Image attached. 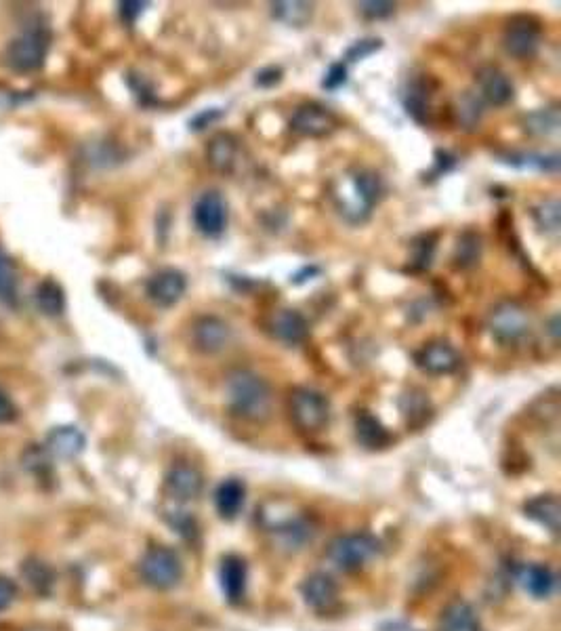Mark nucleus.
I'll return each mask as SVG.
<instances>
[{"label":"nucleus","mask_w":561,"mask_h":631,"mask_svg":"<svg viewBox=\"0 0 561 631\" xmlns=\"http://www.w3.org/2000/svg\"><path fill=\"white\" fill-rule=\"evenodd\" d=\"M194 226L206 238H219L227 226V202L221 192H204L194 205Z\"/></svg>","instance_id":"nucleus-7"},{"label":"nucleus","mask_w":561,"mask_h":631,"mask_svg":"<svg viewBox=\"0 0 561 631\" xmlns=\"http://www.w3.org/2000/svg\"><path fill=\"white\" fill-rule=\"evenodd\" d=\"M379 554V541L368 533L341 535L328 545V558L343 573H356Z\"/></svg>","instance_id":"nucleus-4"},{"label":"nucleus","mask_w":561,"mask_h":631,"mask_svg":"<svg viewBox=\"0 0 561 631\" xmlns=\"http://www.w3.org/2000/svg\"><path fill=\"white\" fill-rule=\"evenodd\" d=\"M526 516L532 518L534 522H538L540 526H545L547 531H551L553 535L559 533L561 526V503L555 495H540L534 497L532 501L526 503Z\"/></svg>","instance_id":"nucleus-22"},{"label":"nucleus","mask_w":561,"mask_h":631,"mask_svg":"<svg viewBox=\"0 0 561 631\" xmlns=\"http://www.w3.org/2000/svg\"><path fill=\"white\" fill-rule=\"evenodd\" d=\"M440 631H482L480 617L467 602H452L440 619Z\"/></svg>","instance_id":"nucleus-24"},{"label":"nucleus","mask_w":561,"mask_h":631,"mask_svg":"<svg viewBox=\"0 0 561 631\" xmlns=\"http://www.w3.org/2000/svg\"><path fill=\"white\" fill-rule=\"evenodd\" d=\"M353 192H356L358 196V202H360V209L364 211V215H368V211L377 205L381 194H383V183L379 179L377 173L372 171H360L356 173V177H353Z\"/></svg>","instance_id":"nucleus-27"},{"label":"nucleus","mask_w":561,"mask_h":631,"mask_svg":"<svg viewBox=\"0 0 561 631\" xmlns=\"http://www.w3.org/2000/svg\"><path fill=\"white\" fill-rule=\"evenodd\" d=\"M536 226L545 234L557 236L559 234V202L557 200H543L532 211Z\"/></svg>","instance_id":"nucleus-33"},{"label":"nucleus","mask_w":561,"mask_h":631,"mask_svg":"<svg viewBox=\"0 0 561 631\" xmlns=\"http://www.w3.org/2000/svg\"><path fill=\"white\" fill-rule=\"evenodd\" d=\"M356 438L368 451L385 449L391 442V434L387 432V427L368 411H362L356 417Z\"/></svg>","instance_id":"nucleus-23"},{"label":"nucleus","mask_w":561,"mask_h":631,"mask_svg":"<svg viewBox=\"0 0 561 631\" xmlns=\"http://www.w3.org/2000/svg\"><path fill=\"white\" fill-rule=\"evenodd\" d=\"M488 329L501 345H515L530 331V314L524 305L515 301H503L492 308L488 316Z\"/></svg>","instance_id":"nucleus-6"},{"label":"nucleus","mask_w":561,"mask_h":631,"mask_svg":"<svg viewBox=\"0 0 561 631\" xmlns=\"http://www.w3.org/2000/svg\"><path fill=\"white\" fill-rule=\"evenodd\" d=\"M280 80H282V70L280 68H265V70H261L257 74L255 83L259 87H274V85L280 83Z\"/></svg>","instance_id":"nucleus-42"},{"label":"nucleus","mask_w":561,"mask_h":631,"mask_svg":"<svg viewBox=\"0 0 561 631\" xmlns=\"http://www.w3.org/2000/svg\"><path fill=\"white\" fill-rule=\"evenodd\" d=\"M543 32L532 17H513L503 34V47L509 55L517 59H528L536 55Z\"/></svg>","instance_id":"nucleus-8"},{"label":"nucleus","mask_w":561,"mask_h":631,"mask_svg":"<svg viewBox=\"0 0 561 631\" xmlns=\"http://www.w3.org/2000/svg\"><path fill=\"white\" fill-rule=\"evenodd\" d=\"M139 573L145 585L164 592V589H173L175 585H179L183 577V564L177 552H173V549L169 547L158 545L145 552L139 566Z\"/></svg>","instance_id":"nucleus-5"},{"label":"nucleus","mask_w":561,"mask_h":631,"mask_svg":"<svg viewBox=\"0 0 561 631\" xmlns=\"http://www.w3.org/2000/svg\"><path fill=\"white\" fill-rule=\"evenodd\" d=\"M145 7H148V3H139V0H127V3L118 5V11H120V17L124 19V22L135 24L137 17L145 11Z\"/></svg>","instance_id":"nucleus-39"},{"label":"nucleus","mask_w":561,"mask_h":631,"mask_svg":"<svg viewBox=\"0 0 561 631\" xmlns=\"http://www.w3.org/2000/svg\"><path fill=\"white\" fill-rule=\"evenodd\" d=\"M244 499L246 486L242 480L227 478L225 482H221L215 491V505L219 516L225 520H234L244 507Z\"/></svg>","instance_id":"nucleus-21"},{"label":"nucleus","mask_w":561,"mask_h":631,"mask_svg":"<svg viewBox=\"0 0 561 631\" xmlns=\"http://www.w3.org/2000/svg\"><path fill=\"white\" fill-rule=\"evenodd\" d=\"M402 413H404L408 425H423L429 417V398L417 390L404 394Z\"/></svg>","instance_id":"nucleus-29"},{"label":"nucleus","mask_w":561,"mask_h":631,"mask_svg":"<svg viewBox=\"0 0 561 631\" xmlns=\"http://www.w3.org/2000/svg\"><path fill=\"white\" fill-rule=\"evenodd\" d=\"M381 47H383V43L379 38H364V40H358L356 45H351L345 57L349 61H360V59H366L368 55H372L374 51H379Z\"/></svg>","instance_id":"nucleus-35"},{"label":"nucleus","mask_w":561,"mask_h":631,"mask_svg":"<svg viewBox=\"0 0 561 631\" xmlns=\"http://www.w3.org/2000/svg\"><path fill=\"white\" fill-rule=\"evenodd\" d=\"M526 131L534 135H553L559 131V110L543 108L526 116Z\"/></svg>","instance_id":"nucleus-30"},{"label":"nucleus","mask_w":561,"mask_h":631,"mask_svg":"<svg viewBox=\"0 0 561 631\" xmlns=\"http://www.w3.org/2000/svg\"><path fill=\"white\" fill-rule=\"evenodd\" d=\"M246 562L238 556H225L219 568L221 589L227 602L238 604L246 594Z\"/></svg>","instance_id":"nucleus-18"},{"label":"nucleus","mask_w":561,"mask_h":631,"mask_svg":"<svg viewBox=\"0 0 561 631\" xmlns=\"http://www.w3.org/2000/svg\"><path fill=\"white\" fill-rule=\"evenodd\" d=\"M480 251H482L480 236L473 234V232H465L459 238V242H456V251H454L456 268H461V270L473 268L477 259H480Z\"/></svg>","instance_id":"nucleus-28"},{"label":"nucleus","mask_w":561,"mask_h":631,"mask_svg":"<svg viewBox=\"0 0 561 631\" xmlns=\"http://www.w3.org/2000/svg\"><path fill=\"white\" fill-rule=\"evenodd\" d=\"M301 594L307 606H311L314 610H328L339 600V587L330 575L314 573L303 581Z\"/></svg>","instance_id":"nucleus-15"},{"label":"nucleus","mask_w":561,"mask_h":631,"mask_svg":"<svg viewBox=\"0 0 561 631\" xmlns=\"http://www.w3.org/2000/svg\"><path fill=\"white\" fill-rule=\"evenodd\" d=\"M358 9L366 19H385V17L396 13V5L383 3V0H377V3H374V0L372 3H360Z\"/></svg>","instance_id":"nucleus-37"},{"label":"nucleus","mask_w":561,"mask_h":631,"mask_svg":"<svg viewBox=\"0 0 561 631\" xmlns=\"http://www.w3.org/2000/svg\"><path fill=\"white\" fill-rule=\"evenodd\" d=\"M232 339L230 324L217 316H202L194 324V345L204 354H217Z\"/></svg>","instance_id":"nucleus-13"},{"label":"nucleus","mask_w":561,"mask_h":631,"mask_svg":"<svg viewBox=\"0 0 561 631\" xmlns=\"http://www.w3.org/2000/svg\"><path fill=\"white\" fill-rule=\"evenodd\" d=\"M202 486H204L202 474L194 465H185V463L173 465L164 480L166 493H169L171 499L181 501V503L196 501L202 493Z\"/></svg>","instance_id":"nucleus-12"},{"label":"nucleus","mask_w":561,"mask_h":631,"mask_svg":"<svg viewBox=\"0 0 561 631\" xmlns=\"http://www.w3.org/2000/svg\"><path fill=\"white\" fill-rule=\"evenodd\" d=\"M36 305L45 316H61L66 312V293L55 280H43L36 289Z\"/></svg>","instance_id":"nucleus-26"},{"label":"nucleus","mask_w":561,"mask_h":631,"mask_svg":"<svg viewBox=\"0 0 561 631\" xmlns=\"http://www.w3.org/2000/svg\"><path fill=\"white\" fill-rule=\"evenodd\" d=\"M288 411L293 423L305 434H320L330 423V402L318 390L297 388L290 392Z\"/></svg>","instance_id":"nucleus-2"},{"label":"nucleus","mask_w":561,"mask_h":631,"mask_svg":"<svg viewBox=\"0 0 561 631\" xmlns=\"http://www.w3.org/2000/svg\"><path fill=\"white\" fill-rule=\"evenodd\" d=\"M477 83H480L482 97L492 106H505L513 99L511 80L501 70L484 68L480 74H477Z\"/></svg>","instance_id":"nucleus-20"},{"label":"nucleus","mask_w":561,"mask_h":631,"mask_svg":"<svg viewBox=\"0 0 561 631\" xmlns=\"http://www.w3.org/2000/svg\"><path fill=\"white\" fill-rule=\"evenodd\" d=\"M404 104L408 114L421 122V125H427L429 122V112H431V91L427 80L423 78H414L412 83L408 85V91L404 95Z\"/></svg>","instance_id":"nucleus-25"},{"label":"nucleus","mask_w":561,"mask_h":631,"mask_svg":"<svg viewBox=\"0 0 561 631\" xmlns=\"http://www.w3.org/2000/svg\"><path fill=\"white\" fill-rule=\"evenodd\" d=\"M517 585L536 600H547L555 592V573L545 564H522L515 573Z\"/></svg>","instance_id":"nucleus-14"},{"label":"nucleus","mask_w":561,"mask_h":631,"mask_svg":"<svg viewBox=\"0 0 561 631\" xmlns=\"http://www.w3.org/2000/svg\"><path fill=\"white\" fill-rule=\"evenodd\" d=\"M414 362L429 375H450L459 369L461 358L448 341H431L414 354Z\"/></svg>","instance_id":"nucleus-11"},{"label":"nucleus","mask_w":561,"mask_h":631,"mask_svg":"<svg viewBox=\"0 0 561 631\" xmlns=\"http://www.w3.org/2000/svg\"><path fill=\"white\" fill-rule=\"evenodd\" d=\"M272 333L278 341L286 345H297L307 339L309 324L297 310H280L272 318Z\"/></svg>","instance_id":"nucleus-19"},{"label":"nucleus","mask_w":561,"mask_h":631,"mask_svg":"<svg viewBox=\"0 0 561 631\" xmlns=\"http://www.w3.org/2000/svg\"><path fill=\"white\" fill-rule=\"evenodd\" d=\"M227 402L244 421H265L272 413V388L253 371H236L227 377Z\"/></svg>","instance_id":"nucleus-1"},{"label":"nucleus","mask_w":561,"mask_h":631,"mask_svg":"<svg viewBox=\"0 0 561 631\" xmlns=\"http://www.w3.org/2000/svg\"><path fill=\"white\" fill-rule=\"evenodd\" d=\"M345 83H347V68H345V64H332L330 70L326 72L324 80H322V87L328 89V91H337Z\"/></svg>","instance_id":"nucleus-38"},{"label":"nucleus","mask_w":561,"mask_h":631,"mask_svg":"<svg viewBox=\"0 0 561 631\" xmlns=\"http://www.w3.org/2000/svg\"><path fill=\"white\" fill-rule=\"evenodd\" d=\"M240 156V141L230 133H219L206 148V160L219 173H234Z\"/></svg>","instance_id":"nucleus-17"},{"label":"nucleus","mask_w":561,"mask_h":631,"mask_svg":"<svg viewBox=\"0 0 561 631\" xmlns=\"http://www.w3.org/2000/svg\"><path fill=\"white\" fill-rule=\"evenodd\" d=\"M339 127L337 116L320 104H303L290 118V131L303 137H326Z\"/></svg>","instance_id":"nucleus-9"},{"label":"nucleus","mask_w":561,"mask_h":631,"mask_svg":"<svg viewBox=\"0 0 561 631\" xmlns=\"http://www.w3.org/2000/svg\"><path fill=\"white\" fill-rule=\"evenodd\" d=\"M24 577L28 581V585L38 594H47L49 589L53 587V571L40 560H30L24 566Z\"/></svg>","instance_id":"nucleus-31"},{"label":"nucleus","mask_w":561,"mask_h":631,"mask_svg":"<svg viewBox=\"0 0 561 631\" xmlns=\"http://www.w3.org/2000/svg\"><path fill=\"white\" fill-rule=\"evenodd\" d=\"M49 49L51 34L45 28H30L9 43L7 64L15 72H36L45 66Z\"/></svg>","instance_id":"nucleus-3"},{"label":"nucleus","mask_w":561,"mask_h":631,"mask_svg":"<svg viewBox=\"0 0 561 631\" xmlns=\"http://www.w3.org/2000/svg\"><path fill=\"white\" fill-rule=\"evenodd\" d=\"M87 446V438L74 425L53 427L47 436V453L59 459H74Z\"/></svg>","instance_id":"nucleus-16"},{"label":"nucleus","mask_w":561,"mask_h":631,"mask_svg":"<svg viewBox=\"0 0 561 631\" xmlns=\"http://www.w3.org/2000/svg\"><path fill=\"white\" fill-rule=\"evenodd\" d=\"M187 289V280L179 270L166 268L156 272L150 280L145 293H148L150 301L158 308H173V305L183 297Z\"/></svg>","instance_id":"nucleus-10"},{"label":"nucleus","mask_w":561,"mask_h":631,"mask_svg":"<svg viewBox=\"0 0 561 631\" xmlns=\"http://www.w3.org/2000/svg\"><path fill=\"white\" fill-rule=\"evenodd\" d=\"M17 598V585L9 577H0V610H5Z\"/></svg>","instance_id":"nucleus-40"},{"label":"nucleus","mask_w":561,"mask_h":631,"mask_svg":"<svg viewBox=\"0 0 561 631\" xmlns=\"http://www.w3.org/2000/svg\"><path fill=\"white\" fill-rule=\"evenodd\" d=\"M274 17L288 26H305L311 19V5L307 3H274Z\"/></svg>","instance_id":"nucleus-32"},{"label":"nucleus","mask_w":561,"mask_h":631,"mask_svg":"<svg viewBox=\"0 0 561 631\" xmlns=\"http://www.w3.org/2000/svg\"><path fill=\"white\" fill-rule=\"evenodd\" d=\"M17 287V274L9 255L0 249V297L9 299Z\"/></svg>","instance_id":"nucleus-34"},{"label":"nucleus","mask_w":561,"mask_h":631,"mask_svg":"<svg viewBox=\"0 0 561 631\" xmlns=\"http://www.w3.org/2000/svg\"><path fill=\"white\" fill-rule=\"evenodd\" d=\"M217 118H221V112H219L217 108L204 110V112H200L196 118H192V120H190V127H192L194 131H202L204 127H209L211 122H215Z\"/></svg>","instance_id":"nucleus-41"},{"label":"nucleus","mask_w":561,"mask_h":631,"mask_svg":"<svg viewBox=\"0 0 561 631\" xmlns=\"http://www.w3.org/2000/svg\"><path fill=\"white\" fill-rule=\"evenodd\" d=\"M15 417H17L15 404L11 402V398L3 390H0V423H9Z\"/></svg>","instance_id":"nucleus-43"},{"label":"nucleus","mask_w":561,"mask_h":631,"mask_svg":"<svg viewBox=\"0 0 561 631\" xmlns=\"http://www.w3.org/2000/svg\"><path fill=\"white\" fill-rule=\"evenodd\" d=\"M414 249H417V255H414V259H412L414 268H419V270L429 268L431 257H433V251H435L433 238H431V236H423L417 244H414Z\"/></svg>","instance_id":"nucleus-36"}]
</instances>
